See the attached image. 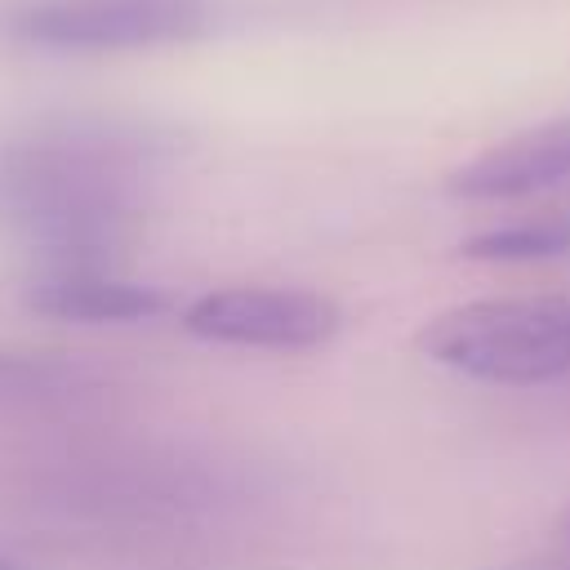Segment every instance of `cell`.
Here are the masks:
<instances>
[{
	"label": "cell",
	"instance_id": "obj_1",
	"mask_svg": "<svg viewBox=\"0 0 570 570\" xmlns=\"http://www.w3.org/2000/svg\"><path fill=\"white\" fill-rule=\"evenodd\" d=\"M160 147L151 129L116 120H53L0 138V223L40 240L53 267H102Z\"/></svg>",
	"mask_w": 570,
	"mask_h": 570
},
{
	"label": "cell",
	"instance_id": "obj_2",
	"mask_svg": "<svg viewBox=\"0 0 570 570\" xmlns=\"http://www.w3.org/2000/svg\"><path fill=\"white\" fill-rule=\"evenodd\" d=\"M419 352L476 383L534 387L570 379V298L521 294L445 307L419 330Z\"/></svg>",
	"mask_w": 570,
	"mask_h": 570
},
{
	"label": "cell",
	"instance_id": "obj_3",
	"mask_svg": "<svg viewBox=\"0 0 570 570\" xmlns=\"http://www.w3.org/2000/svg\"><path fill=\"white\" fill-rule=\"evenodd\" d=\"M22 45L53 53H125L205 31V0H31L9 18Z\"/></svg>",
	"mask_w": 570,
	"mask_h": 570
},
{
	"label": "cell",
	"instance_id": "obj_4",
	"mask_svg": "<svg viewBox=\"0 0 570 570\" xmlns=\"http://www.w3.org/2000/svg\"><path fill=\"white\" fill-rule=\"evenodd\" d=\"M183 330L223 347L312 352L343 330V307L321 289L294 285H227L183 307Z\"/></svg>",
	"mask_w": 570,
	"mask_h": 570
},
{
	"label": "cell",
	"instance_id": "obj_5",
	"mask_svg": "<svg viewBox=\"0 0 570 570\" xmlns=\"http://www.w3.org/2000/svg\"><path fill=\"white\" fill-rule=\"evenodd\" d=\"M566 183H570V116H557L463 160L445 178V191L459 200H521Z\"/></svg>",
	"mask_w": 570,
	"mask_h": 570
},
{
	"label": "cell",
	"instance_id": "obj_6",
	"mask_svg": "<svg viewBox=\"0 0 570 570\" xmlns=\"http://www.w3.org/2000/svg\"><path fill=\"white\" fill-rule=\"evenodd\" d=\"M22 303L40 316L107 325V321H147V316L165 312L169 298L156 285L125 281V276H111L98 267H58V272L31 281Z\"/></svg>",
	"mask_w": 570,
	"mask_h": 570
},
{
	"label": "cell",
	"instance_id": "obj_7",
	"mask_svg": "<svg viewBox=\"0 0 570 570\" xmlns=\"http://www.w3.org/2000/svg\"><path fill=\"white\" fill-rule=\"evenodd\" d=\"M459 258L472 263H557L570 258V205L494 223L459 240Z\"/></svg>",
	"mask_w": 570,
	"mask_h": 570
},
{
	"label": "cell",
	"instance_id": "obj_8",
	"mask_svg": "<svg viewBox=\"0 0 570 570\" xmlns=\"http://www.w3.org/2000/svg\"><path fill=\"white\" fill-rule=\"evenodd\" d=\"M76 383V365L62 352L0 347V396H49Z\"/></svg>",
	"mask_w": 570,
	"mask_h": 570
},
{
	"label": "cell",
	"instance_id": "obj_9",
	"mask_svg": "<svg viewBox=\"0 0 570 570\" xmlns=\"http://www.w3.org/2000/svg\"><path fill=\"white\" fill-rule=\"evenodd\" d=\"M552 534H557V543H561V548L570 552V508H566V512L557 517V525H552Z\"/></svg>",
	"mask_w": 570,
	"mask_h": 570
},
{
	"label": "cell",
	"instance_id": "obj_10",
	"mask_svg": "<svg viewBox=\"0 0 570 570\" xmlns=\"http://www.w3.org/2000/svg\"><path fill=\"white\" fill-rule=\"evenodd\" d=\"M0 570H18V566H13V561H4V557H0Z\"/></svg>",
	"mask_w": 570,
	"mask_h": 570
}]
</instances>
